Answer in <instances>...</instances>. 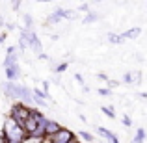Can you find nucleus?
<instances>
[{
  "instance_id": "nucleus-25",
  "label": "nucleus",
  "mask_w": 147,
  "mask_h": 143,
  "mask_svg": "<svg viewBox=\"0 0 147 143\" xmlns=\"http://www.w3.org/2000/svg\"><path fill=\"white\" fill-rule=\"evenodd\" d=\"M75 78H76V80H78V82H80V84H84V78H82V76H80V75H75Z\"/></svg>"
},
{
  "instance_id": "nucleus-18",
  "label": "nucleus",
  "mask_w": 147,
  "mask_h": 143,
  "mask_svg": "<svg viewBox=\"0 0 147 143\" xmlns=\"http://www.w3.org/2000/svg\"><path fill=\"white\" fill-rule=\"evenodd\" d=\"M60 21H61V19L58 17L56 13H50V15H49V19H47V22H49V24H58Z\"/></svg>"
},
{
  "instance_id": "nucleus-28",
  "label": "nucleus",
  "mask_w": 147,
  "mask_h": 143,
  "mask_svg": "<svg viewBox=\"0 0 147 143\" xmlns=\"http://www.w3.org/2000/svg\"><path fill=\"white\" fill-rule=\"evenodd\" d=\"M69 143H82V141H80V140H76V138H75V140H73V141H69Z\"/></svg>"
},
{
  "instance_id": "nucleus-16",
  "label": "nucleus",
  "mask_w": 147,
  "mask_h": 143,
  "mask_svg": "<svg viewBox=\"0 0 147 143\" xmlns=\"http://www.w3.org/2000/svg\"><path fill=\"white\" fill-rule=\"evenodd\" d=\"M67 67H69V63H67V61H63V63H60V65H56V67H54V73H56V75H61V73H63Z\"/></svg>"
},
{
  "instance_id": "nucleus-14",
  "label": "nucleus",
  "mask_w": 147,
  "mask_h": 143,
  "mask_svg": "<svg viewBox=\"0 0 147 143\" xmlns=\"http://www.w3.org/2000/svg\"><path fill=\"white\" fill-rule=\"evenodd\" d=\"M95 21H99V15L93 13V11H90V13L86 15V19H84V24H91V22H95Z\"/></svg>"
},
{
  "instance_id": "nucleus-24",
  "label": "nucleus",
  "mask_w": 147,
  "mask_h": 143,
  "mask_svg": "<svg viewBox=\"0 0 147 143\" xmlns=\"http://www.w3.org/2000/svg\"><path fill=\"white\" fill-rule=\"evenodd\" d=\"M99 78H100V80H108V76L104 75V73H99Z\"/></svg>"
},
{
  "instance_id": "nucleus-3",
  "label": "nucleus",
  "mask_w": 147,
  "mask_h": 143,
  "mask_svg": "<svg viewBox=\"0 0 147 143\" xmlns=\"http://www.w3.org/2000/svg\"><path fill=\"white\" fill-rule=\"evenodd\" d=\"M50 143H69L75 140V132H73L71 128H65V126H61L60 130H58L56 134H54L52 138H49Z\"/></svg>"
},
{
  "instance_id": "nucleus-1",
  "label": "nucleus",
  "mask_w": 147,
  "mask_h": 143,
  "mask_svg": "<svg viewBox=\"0 0 147 143\" xmlns=\"http://www.w3.org/2000/svg\"><path fill=\"white\" fill-rule=\"evenodd\" d=\"M0 134H2L7 141H11V143H22L26 138H28L26 132L22 130V126L17 125L11 117H7L6 121H4V126H2V132Z\"/></svg>"
},
{
  "instance_id": "nucleus-26",
  "label": "nucleus",
  "mask_w": 147,
  "mask_h": 143,
  "mask_svg": "<svg viewBox=\"0 0 147 143\" xmlns=\"http://www.w3.org/2000/svg\"><path fill=\"white\" fill-rule=\"evenodd\" d=\"M11 6H13V9H19V6H21V2H13Z\"/></svg>"
},
{
  "instance_id": "nucleus-2",
  "label": "nucleus",
  "mask_w": 147,
  "mask_h": 143,
  "mask_svg": "<svg viewBox=\"0 0 147 143\" xmlns=\"http://www.w3.org/2000/svg\"><path fill=\"white\" fill-rule=\"evenodd\" d=\"M9 117L13 119L17 125H22V123L30 117V108L24 106L22 102H13L11 104V110H9Z\"/></svg>"
},
{
  "instance_id": "nucleus-4",
  "label": "nucleus",
  "mask_w": 147,
  "mask_h": 143,
  "mask_svg": "<svg viewBox=\"0 0 147 143\" xmlns=\"http://www.w3.org/2000/svg\"><path fill=\"white\" fill-rule=\"evenodd\" d=\"M26 45H28L30 48L34 50V52L39 56V54H43V47H41V39L37 37V34L36 32H32L30 30V36H28V41H26Z\"/></svg>"
},
{
  "instance_id": "nucleus-20",
  "label": "nucleus",
  "mask_w": 147,
  "mask_h": 143,
  "mask_svg": "<svg viewBox=\"0 0 147 143\" xmlns=\"http://www.w3.org/2000/svg\"><path fill=\"white\" fill-rule=\"evenodd\" d=\"M112 91L108 89V87H99V95H102V97H108Z\"/></svg>"
},
{
  "instance_id": "nucleus-22",
  "label": "nucleus",
  "mask_w": 147,
  "mask_h": 143,
  "mask_svg": "<svg viewBox=\"0 0 147 143\" xmlns=\"http://www.w3.org/2000/svg\"><path fill=\"white\" fill-rule=\"evenodd\" d=\"M130 123H132V121H130L129 115H123V125H125V126H130Z\"/></svg>"
},
{
  "instance_id": "nucleus-27",
  "label": "nucleus",
  "mask_w": 147,
  "mask_h": 143,
  "mask_svg": "<svg viewBox=\"0 0 147 143\" xmlns=\"http://www.w3.org/2000/svg\"><path fill=\"white\" fill-rule=\"evenodd\" d=\"M4 39H6V34H0V45L4 43Z\"/></svg>"
},
{
  "instance_id": "nucleus-12",
  "label": "nucleus",
  "mask_w": 147,
  "mask_h": 143,
  "mask_svg": "<svg viewBox=\"0 0 147 143\" xmlns=\"http://www.w3.org/2000/svg\"><path fill=\"white\" fill-rule=\"evenodd\" d=\"M144 141H145V128H138L132 143H144Z\"/></svg>"
},
{
  "instance_id": "nucleus-17",
  "label": "nucleus",
  "mask_w": 147,
  "mask_h": 143,
  "mask_svg": "<svg viewBox=\"0 0 147 143\" xmlns=\"http://www.w3.org/2000/svg\"><path fill=\"white\" fill-rule=\"evenodd\" d=\"M80 136H82V140H86L88 143H93L95 141V136H93V134H90V132H86V130L80 132Z\"/></svg>"
},
{
  "instance_id": "nucleus-11",
  "label": "nucleus",
  "mask_w": 147,
  "mask_h": 143,
  "mask_svg": "<svg viewBox=\"0 0 147 143\" xmlns=\"http://www.w3.org/2000/svg\"><path fill=\"white\" fill-rule=\"evenodd\" d=\"M123 80H125V84H138V82H140V73H138V71L127 73V75L123 76Z\"/></svg>"
},
{
  "instance_id": "nucleus-23",
  "label": "nucleus",
  "mask_w": 147,
  "mask_h": 143,
  "mask_svg": "<svg viewBox=\"0 0 147 143\" xmlns=\"http://www.w3.org/2000/svg\"><path fill=\"white\" fill-rule=\"evenodd\" d=\"M80 11H90V6H88V4H82V6H80Z\"/></svg>"
},
{
  "instance_id": "nucleus-5",
  "label": "nucleus",
  "mask_w": 147,
  "mask_h": 143,
  "mask_svg": "<svg viewBox=\"0 0 147 143\" xmlns=\"http://www.w3.org/2000/svg\"><path fill=\"white\" fill-rule=\"evenodd\" d=\"M21 76V69H19V63H11L6 67V78L7 82H15V80Z\"/></svg>"
},
{
  "instance_id": "nucleus-29",
  "label": "nucleus",
  "mask_w": 147,
  "mask_h": 143,
  "mask_svg": "<svg viewBox=\"0 0 147 143\" xmlns=\"http://www.w3.org/2000/svg\"><path fill=\"white\" fill-rule=\"evenodd\" d=\"M2 22H4V21H2V17H0V26H2Z\"/></svg>"
},
{
  "instance_id": "nucleus-15",
  "label": "nucleus",
  "mask_w": 147,
  "mask_h": 143,
  "mask_svg": "<svg viewBox=\"0 0 147 143\" xmlns=\"http://www.w3.org/2000/svg\"><path fill=\"white\" fill-rule=\"evenodd\" d=\"M100 111H104L110 119H115V111H114V108H112V106H102V108H100Z\"/></svg>"
},
{
  "instance_id": "nucleus-21",
  "label": "nucleus",
  "mask_w": 147,
  "mask_h": 143,
  "mask_svg": "<svg viewBox=\"0 0 147 143\" xmlns=\"http://www.w3.org/2000/svg\"><path fill=\"white\" fill-rule=\"evenodd\" d=\"M106 84H108V89H110V91L117 86V82H115V80H106Z\"/></svg>"
},
{
  "instance_id": "nucleus-19",
  "label": "nucleus",
  "mask_w": 147,
  "mask_h": 143,
  "mask_svg": "<svg viewBox=\"0 0 147 143\" xmlns=\"http://www.w3.org/2000/svg\"><path fill=\"white\" fill-rule=\"evenodd\" d=\"M22 19H24V24H26V30H32V15H24V17H22Z\"/></svg>"
},
{
  "instance_id": "nucleus-9",
  "label": "nucleus",
  "mask_w": 147,
  "mask_h": 143,
  "mask_svg": "<svg viewBox=\"0 0 147 143\" xmlns=\"http://www.w3.org/2000/svg\"><path fill=\"white\" fill-rule=\"evenodd\" d=\"M32 97H34V102L41 104V106H47L45 99H49V95H45L41 89H32Z\"/></svg>"
},
{
  "instance_id": "nucleus-10",
  "label": "nucleus",
  "mask_w": 147,
  "mask_h": 143,
  "mask_svg": "<svg viewBox=\"0 0 147 143\" xmlns=\"http://www.w3.org/2000/svg\"><path fill=\"white\" fill-rule=\"evenodd\" d=\"M142 34V30L140 28H130V30H127V32H123V34H119V36L123 37V41L125 39H134V37H138Z\"/></svg>"
},
{
  "instance_id": "nucleus-13",
  "label": "nucleus",
  "mask_w": 147,
  "mask_h": 143,
  "mask_svg": "<svg viewBox=\"0 0 147 143\" xmlns=\"http://www.w3.org/2000/svg\"><path fill=\"white\" fill-rule=\"evenodd\" d=\"M108 43H114V45H121L123 43V37L119 34H108Z\"/></svg>"
},
{
  "instance_id": "nucleus-8",
  "label": "nucleus",
  "mask_w": 147,
  "mask_h": 143,
  "mask_svg": "<svg viewBox=\"0 0 147 143\" xmlns=\"http://www.w3.org/2000/svg\"><path fill=\"white\" fill-rule=\"evenodd\" d=\"M11 63H17V48L15 47H7V52H6V60H4V67Z\"/></svg>"
},
{
  "instance_id": "nucleus-7",
  "label": "nucleus",
  "mask_w": 147,
  "mask_h": 143,
  "mask_svg": "<svg viewBox=\"0 0 147 143\" xmlns=\"http://www.w3.org/2000/svg\"><path fill=\"white\" fill-rule=\"evenodd\" d=\"M97 132L104 138V140H108L110 143H119V138L115 136L114 132H110L108 128H104V126H97Z\"/></svg>"
},
{
  "instance_id": "nucleus-6",
  "label": "nucleus",
  "mask_w": 147,
  "mask_h": 143,
  "mask_svg": "<svg viewBox=\"0 0 147 143\" xmlns=\"http://www.w3.org/2000/svg\"><path fill=\"white\" fill-rule=\"evenodd\" d=\"M43 128H45V138H52L54 134L61 128V125H60V123H56V121H52V119H47V123H45Z\"/></svg>"
}]
</instances>
